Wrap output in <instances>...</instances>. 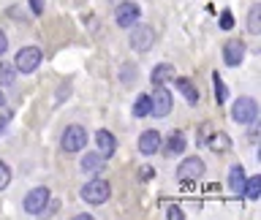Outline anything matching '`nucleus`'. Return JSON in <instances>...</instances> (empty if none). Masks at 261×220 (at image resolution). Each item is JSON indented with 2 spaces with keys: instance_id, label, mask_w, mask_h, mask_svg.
<instances>
[{
  "instance_id": "1",
  "label": "nucleus",
  "mask_w": 261,
  "mask_h": 220,
  "mask_svg": "<svg viewBox=\"0 0 261 220\" xmlns=\"http://www.w3.org/2000/svg\"><path fill=\"white\" fill-rule=\"evenodd\" d=\"M231 117L240 122V125H253L258 117V103L253 101V98H237L234 101V109H231Z\"/></svg>"
},
{
  "instance_id": "2",
  "label": "nucleus",
  "mask_w": 261,
  "mask_h": 220,
  "mask_svg": "<svg viewBox=\"0 0 261 220\" xmlns=\"http://www.w3.org/2000/svg\"><path fill=\"white\" fill-rule=\"evenodd\" d=\"M14 68L16 71H22V73H33L38 68V63H41V49L38 46H22L19 52H16L14 57Z\"/></svg>"
},
{
  "instance_id": "3",
  "label": "nucleus",
  "mask_w": 261,
  "mask_h": 220,
  "mask_svg": "<svg viewBox=\"0 0 261 220\" xmlns=\"http://www.w3.org/2000/svg\"><path fill=\"white\" fill-rule=\"evenodd\" d=\"M46 204H49V187H33L24 196V212L28 215H44Z\"/></svg>"
},
{
  "instance_id": "4",
  "label": "nucleus",
  "mask_w": 261,
  "mask_h": 220,
  "mask_svg": "<svg viewBox=\"0 0 261 220\" xmlns=\"http://www.w3.org/2000/svg\"><path fill=\"white\" fill-rule=\"evenodd\" d=\"M60 144H63L65 152H79L82 147L87 144V130L82 125H68L65 133H63V139H60Z\"/></svg>"
},
{
  "instance_id": "5",
  "label": "nucleus",
  "mask_w": 261,
  "mask_h": 220,
  "mask_svg": "<svg viewBox=\"0 0 261 220\" xmlns=\"http://www.w3.org/2000/svg\"><path fill=\"white\" fill-rule=\"evenodd\" d=\"M171 112V93L163 85L155 87V93L150 95V114L152 117H166Z\"/></svg>"
},
{
  "instance_id": "6",
  "label": "nucleus",
  "mask_w": 261,
  "mask_h": 220,
  "mask_svg": "<svg viewBox=\"0 0 261 220\" xmlns=\"http://www.w3.org/2000/svg\"><path fill=\"white\" fill-rule=\"evenodd\" d=\"M109 193H112V187H109V182H103V179H93V182H87L82 187V199L87 204H103L109 199Z\"/></svg>"
},
{
  "instance_id": "7",
  "label": "nucleus",
  "mask_w": 261,
  "mask_h": 220,
  "mask_svg": "<svg viewBox=\"0 0 261 220\" xmlns=\"http://www.w3.org/2000/svg\"><path fill=\"white\" fill-rule=\"evenodd\" d=\"M152 44H155L152 28H147V24H134V30H130V49L147 52V49H152Z\"/></svg>"
},
{
  "instance_id": "8",
  "label": "nucleus",
  "mask_w": 261,
  "mask_h": 220,
  "mask_svg": "<svg viewBox=\"0 0 261 220\" xmlns=\"http://www.w3.org/2000/svg\"><path fill=\"white\" fill-rule=\"evenodd\" d=\"M204 174V160L201 158H185L182 163H179V169H177V179L179 182H193V179H199Z\"/></svg>"
},
{
  "instance_id": "9",
  "label": "nucleus",
  "mask_w": 261,
  "mask_h": 220,
  "mask_svg": "<svg viewBox=\"0 0 261 220\" xmlns=\"http://www.w3.org/2000/svg\"><path fill=\"white\" fill-rule=\"evenodd\" d=\"M139 16H142V11H139L136 3H120L114 8V22H117L120 28H134L139 22Z\"/></svg>"
},
{
  "instance_id": "10",
  "label": "nucleus",
  "mask_w": 261,
  "mask_h": 220,
  "mask_svg": "<svg viewBox=\"0 0 261 220\" xmlns=\"http://www.w3.org/2000/svg\"><path fill=\"white\" fill-rule=\"evenodd\" d=\"M242 57H245V44L240 38H231V41H226V46H223V60L226 65H240L242 63Z\"/></svg>"
},
{
  "instance_id": "11",
  "label": "nucleus",
  "mask_w": 261,
  "mask_h": 220,
  "mask_svg": "<svg viewBox=\"0 0 261 220\" xmlns=\"http://www.w3.org/2000/svg\"><path fill=\"white\" fill-rule=\"evenodd\" d=\"M161 150V133L158 130H144L142 136H139V152L142 155H152Z\"/></svg>"
},
{
  "instance_id": "12",
  "label": "nucleus",
  "mask_w": 261,
  "mask_h": 220,
  "mask_svg": "<svg viewBox=\"0 0 261 220\" xmlns=\"http://www.w3.org/2000/svg\"><path fill=\"white\" fill-rule=\"evenodd\" d=\"M95 142H98V152H101L103 158H112L114 150H117V136L109 133V130H98Z\"/></svg>"
},
{
  "instance_id": "13",
  "label": "nucleus",
  "mask_w": 261,
  "mask_h": 220,
  "mask_svg": "<svg viewBox=\"0 0 261 220\" xmlns=\"http://www.w3.org/2000/svg\"><path fill=\"white\" fill-rule=\"evenodd\" d=\"M103 163H106V158L101 152H87L85 158H82V171H87V174H98V171H103Z\"/></svg>"
},
{
  "instance_id": "14",
  "label": "nucleus",
  "mask_w": 261,
  "mask_h": 220,
  "mask_svg": "<svg viewBox=\"0 0 261 220\" xmlns=\"http://www.w3.org/2000/svg\"><path fill=\"white\" fill-rule=\"evenodd\" d=\"M161 147H163V144H161ZM182 150H185V133H182V130H174V133L166 139V147H163V152H166L169 158H171V155H179Z\"/></svg>"
},
{
  "instance_id": "15",
  "label": "nucleus",
  "mask_w": 261,
  "mask_h": 220,
  "mask_svg": "<svg viewBox=\"0 0 261 220\" xmlns=\"http://www.w3.org/2000/svg\"><path fill=\"white\" fill-rule=\"evenodd\" d=\"M174 85H177V90H179V93L185 95V101H188V103H193V106L199 103V90L193 87V81H191V79L179 76V79L174 81Z\"/></svg>"
},
{
  "instance_id": "16",
  "label": "nucleus",
  "mask_w": 261,
  "mask_h": 220,
  "mask_svg": "<svg viewBox=\"0 0 261 220\" xmlns=\"http://www.w3.org/2000/svg\"><path fill=\"white\" fill-rule=\"evenodd\" d=\"M242 185H245V169L237 163L228 171V187H231V193H242Z\"/></svg>"
},
{
  "instance_id": "17",
  "label": "nucleus",
  "mask_w": 261,
  "mask_h": 220,
  "mask_svg": "<svg viewBox=\"0 0 261 220\" xmlns=\"http://www.w3.org/2000/svg\"><path fill=\"white\" fill-rule=\"evenodd\" d=\"M169 79H174V65L161 63V65H155V68H152V81H155V85H163V81H169Z\"/></svg>"
},
{
  "instance_id": "18",
  "label": "nucleus",
  "mask_w": 261,
  "mask_h": 220,
  "mask_svg": "<svg viewBox=\"0 0 261 220\" xmlns=\"http://www.w3.org/2000/svg\"><path fill=\"white\" fill-rule=\"evenodd\" d=\"M207 144H210V150H212V152H226L228 147H231V139H228L226 133H215Z\"/></svg>"
},
{
  "instance_id": "19",
  "label": "nucleus",
  "mask_w": 261,
  "mask_h": 220,
  "mask_svg": "<svg viewBox=\"0 0 261 220\" xmlns=\"http://www.w3.org/2000/svg\"><path fill=\"white\" fill-rule=\"evenodd\" d=\"M248 30L253 36H258L261 33V6H253L250 14H248Z\"/></svg>"
},
{
  "instance_id": "20",
  "label": "nucleus",
  "mask_w": 261,
  "mask_h": 220,
  "mask_svg": "<svg viewBox=\"0 0 261 220\" xmlns=\"http://www.w3.org/2000/svg\"><path fill=\"white\" fill-rule=\"evenodd\" d=\"M242 193L248 196V199H258L261 196V177H250L248 182L242 185Z\"/></svg>"
},
{
  "instance_id": "21",
  "label": "nucleus",
  "mask_w": 261,
  "mask_h": 220,
  "mask_svg": "<svg viewBox=\"0 0 261 220\" xmlns=\"http://www.w3.org/2000/svg\"><path fill=\"white\" fill-rule=\"evenodd\" d=\"M14 73H16V68H14V65H8V63H0V85H3V87L14 85Z\"/></svg>"
},
{
  "instance_id": "22",
  "label": "nucleus",
  "mask_w": 261,
  "mask_h": 220,
  "mask_svg": "<svg viewBox=\"0 0 261 220\" xmlns=\"http://www.w3.org/2000/svg\"><path fill=\"white\" fill-rule=\"evenodd\" d=\"M134 114H136V117H147V114H150V95H139L136 98Z\"/></svg>"
},
{
  "instance_id": "23",
  "label": "nucleus",
  "mask_w": 261,
  "mask_h": 220,
  "mask_svg": "<svg viewBox=\"0 0 261 220\" xmlns=\"http://www.w3.org/2000/svg\"><path fill=\"white\" fill-rule=\"evenodd\" d=\"M212 87H215V98H218V103H223L226 98H228V90H226L223 79H220L218 73H212Z\"/></svg>"
},
{
  "instance_id": "24",
  "label": "nucleus",
  "mask_w": 261,
  "mask_h": 220,
  "mask_svg": "<svg viewBox=\"0 0 261 220\" xmlns=\"http://www.w3.org/2000/svg\"><path fill=\"white\" fill-rule=\"evenodd\" d=\"M8 182H11V169H8V163L0 160V190H6Z\"/></svg>"
},
{
  "instance_id": "25",
  "label": "nucleus",
  "mask_w": 261,
  "mask_h": 220,
  "mask_svg": "<svg viewBox=\"0 0 261 220\" xmlns=\"http://www.w3.org/2000/svg\"><path fill=\"white\" fill-rule=\"evenodd\" d=\"M122 81H125V85H134L136 81V68L134 65H125V68H122Z\"/></svg>"
},
{
  "instance_id": "26",
  "label": "nucleus",
  "mask_w": 261,
  "mask_h": 220,
  "mask_svg": "<svg viewBox=\"0 0 261 220\" xmlns=\"http://www.w3.org/2000/svg\"><path fill=\"white\" fill-rule=\"evenodd\" d=\"M220 28H223V30H231V28H234L231 11H220Z\"/></svg>"
},
{
  "instance_id": "27",
  "label": "nucleus",
  "mask_w": 261,
  "mask_h": 220,
  "mask_svg": "<svg viewBox=\"0 0 261 220\" xmlns=\"http://www.w3.org/2000/svg\"><path fill=\"white\" fill-rule=\"evenodd\" d=\"M166 217H169V220H182L185 215H182V209H179V207H169V209H166Z\"/></svg>"
},
{
  "instance_id": "28",
  "label": "nucleus",
  "mask_w": 261,
  "mask_h": 220,
  "mask_svg": "<svg viewBox=\"0 0 261 220\" xmlns=\"http://www.w3.org/2000/svg\"><path fill=\"white\" fill-rule=\"evenodd\" d=\"M30 8H33V14H44V0H30Z\"/></svg>"
},
{
  "instance_id": "29",
  "label": "nucleus",
  "mask_w": 261,
  "mask_h": 220,
  "mask_svg": "<svg viewBox=\"0 0 261 220\" xmlns=\"http://www.w3.org/2000/svg\"><path fill=\"white\" fill-rule=\"evenodd\" d=\"M6 49H8V38H6V33L0 30V57L6 54Z\"/></svg>"
},
{
  "instance_id": "30",
  "label": "nucleus",
  "mask_w": 261,
  "mask_h": 220,
  "mask_svg": "<svg viewBox=\"0 0 261 220\" xmlns=\"http://www.w3.org/2000/svg\"><path fill=\"white\" fill-rule=\"evenodd\" d=\"M142 179H150L152 177V171H150V166H142V174H139Z\"/></svg>"
},
{
  "instance_id": "31",
  "label": "nucleus",
  "mask_w": 261,
  "mask_h": 220,
  "mask_svg": "<svg viewBox=\"0 0 261 220\" xmlns=\"http://www.w3.org/2000/svg\"><path fill=\"white\" fill-rule=\"evenodd\" d=\"M6 103V98H3V93H0V106H3Z\"/></svg>"
}]
</instances>
